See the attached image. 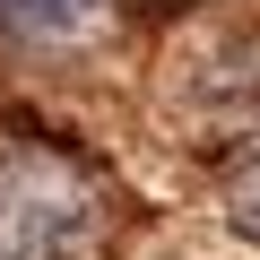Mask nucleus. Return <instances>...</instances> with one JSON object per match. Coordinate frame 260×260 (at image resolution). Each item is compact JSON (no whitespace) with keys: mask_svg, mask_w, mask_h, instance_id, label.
I'll return each mask as SVG.
<instances>
[{"mask_svg":"<svg viewBox=\"0 0 260 260\" xmlns=\"http://www.w3.org/2000/svg\"><path fill=\"white\" fill-rule=\"evenodd\" d=\"M217 217H225L234 234H251V243H260V139H251V148H234V156L217 165Z\"/></svg>","mask_w":260,"mask_h":260,"instance_id":"3","label":"nucleus"},{"mask_svg":"<svg viewBox=\"0 0 260 260\" xmlns=\"http://www.w3.org/2000/svg\"><path fill=\"white\" fill-rule=\"evenodd\" d=\"M113 217L104 174L61 139H0V260H95Z\"/></svg>","mask_w":260,"mask_h":260,"instance_id":"1","label":"nucleus"},{"mask_svg":"<svg viewBox=\"0 0 260 260\" xmlns=\"http://www.w3.org/2000/svg\"><path fill=\"white\" fill-rule=\"evenodd\" d=\"M104 0H0V35H26V44H70Z\"/></svg>","mask_w":260,"mask_h":260,"instance_id":"2","label":"nucleus"}]
</instances>
